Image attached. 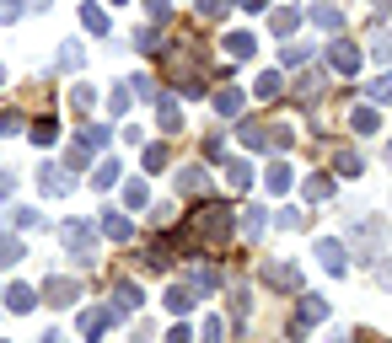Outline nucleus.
I'll return each instance as SVG.
<instances>
[{
  "instance_id": "obj_41",
  "label": "nucleus",
  "mask_w": 392,
  "mask_h": 343,
  "mask_svg": "<svg viewBox=\"0 0 392 343\" xmlns=\"http://www.w3.org/2000/svg\"><path fill=\"white\" fill-rule=\"evenodd\" d=\"M231 0H199V17H226Z\"/></svg>"
},
{
  "instance_id": "obj_26",
  "label": "nucleus",
  "mask_w": 392,
  "mask_h": 343,
  "mask_svg": "<svg viewBox=\"0 0 392 343\" xmlns=\"http://www.w3.org/2000/svg\"><path fill=\"white\" fill-rule=\"evenodd\" d=\"M242 145L248 150H269V129L264 123H242Z\"/></svg>"
},
{
  "instance_id": "obj_33",
  "label": "nucleus",
  "mask_w": 392,
  "mask_h": 343,
  "mask_svg": "<svg viewBox=\"0 0 392 343\" xmlns=\"http://www.w3.org/2000/svg\"><path fill=\"white\" fill-rule=\"evenodd\" d=\"M264 182L274 188V193H285V188H290V166H285V161H274V166H269V177H264Z\"/></svg>"
},
{
  "instance_id": "obj_30",
  "label": "nucleus",
  "mask_w": 392,
  "mask_h": 343,
  "mask_svg": "<svg viewBox=\"0 0 392 343\" xmlns=\"http://www.w3.org/2000/svg\"><path fill=\"white\" fill-rule=\"evenodd\" d=\"M86 161H92V145H81V140H76L70 150H65V166H70V172H81Z\"/></svg>"
},
{
  "instance_id": "obj_18",
  "label": "nucleus",
  "mask_w": 392,
  "mask_h": 343,
  "mask_svg": "<svg viewBox=\"0 0 392 343\" xmlns=\"http://www.w3.org/2000/svg\"><path fill=\"white\" fill-rule=\"evenodd\" d=\"M135 306H140V290H135V284H113V311H135Z\"/></svg>"
},
{
  "instance_id": "obj_40",
  "label": "nucleus",
  "mask_w": 392,
  "mask_h": 343,
  "mask_svg": "<svg viewBox=\"0 0 392 343\" xmlns=\"http://www.w3.org/2000/svg\"><path fill=\"white\" fill-rule=\"evenodd\" d=\"M70 102H76V107H81V113H86V107L97 102V91H92V86H76V91H70Z\"/></svg>"
},
{
  "instance_id": "obj_9",
  "label": "nucleus",
  "mask_w": 392,
  "mask_h": 343,
  "mask_svg": "<svg viewBox=\"0 0 392 343\" xmlns=\"http://www.w3.org/2000/svg\"><path fill=\"white\" fill-rule=\"evenodd\" d=\"M317 258H323L328 274H344V268H350V258H344V247H339V242H317Z\"/></svg>"
},
{
  "instance_id": "obj_6",
  "label": "nucleus",
  "mask_w": 392,
  "mask_h": 343,
  "mask_svg": "<svg viewBox=\"0 0 392 343\" xmlns=\"http://www.w3.org/2000/svg\"><path fill=\"white\" fill-rule=\"evenodd\" d=\"M328 64L350 76V70H360V49H355V43H333V49H328Z\"/></svg>"
},
{
  "instance_id": "obj_27",
  "label": "nucleus",
  "mask_w": 392,
  "mask_h": 343,
  "mask_svg": "<svg viewBox=\"0 0 392 343\" xmlns=\"http://www.w3.org/2000/svg\"><path fill=\"white\" fill-rule=\"evenodd\" d=\"M248 172H253L248 161H226V182H231V193H242V188H248V182H253Z\"/></svg>"
},
{
  "instance_id": "obj_20",
  "label": "nucleus",
  "mask_w": 392,
  "mask_h": 343,
  "mask_svg": "<svg viewBox=\"0 0 392 343\" xmlns=\"http://www.w3.org/2000/svg\"><path fill=\"white\" fill-rule=\"evenodd\" d=\"M323 86H328V70H307V76H301V97L317 102V97H323Z\"/></svg>"
},
{
  "instance_id": "obj_46",
  "label": "nucleus",
  "mask_w": 392,
  "mask_h": 343,
  "mask_svg": "<svg viewBox=\"0 0 392 343\" xmlns=\"http://www.w3.org/2000/svg\"><path fill=\"white\" fill-rule=\"evenodd\" d=\"M301 225V209H280V231H296Z\"/></svg>"
},
{
  "instance_id": "obj_14",
  "label": "nucleus",
  "mask_w": 392,
  "mask_h": 343,
  "mask_svg": "<svg viewBox=\"0 0 392 343\" xmlns=\"http://www.w3.org/2000/svg\"><path fill=\"white\" fill-rule=\"evenodd\" d=\"M333 172H339V177H360V172H366V161H360L355 150H333Z\"/></svg>"
},
{
  "instance_id": "obj_1",
  "label": "nucleus",
  "mask_w": 392,
  "mask_h": 343,
  "mask_svg": "<svg viewBox=\"0 0 392 343\" xmlns=\"http://www.w3.org/2000/svg\"><path fill=\"white\" fill-rule=\"evenodd\" d=\"M194 236H205V242H226V236H231V209H226V204H205V209L194 215Z\"/></svg>"
},
{
  "instance_id": "obj_4",
  "label": "nucleus",
  "mask_w": 392,
  "mask_h": 343,
  "mask_svg": "<svg viewBox=\"0 0 392 343\" xmlns=\"http://www.w3.org/2000/svg\"><path fill=\"white\" fill-rule=\"evenodd\" d=\"M264 284L269 290H301V268H296V263H269Z\"/></svg>"
},
{
  "instance_id": "obj_11",
  "label": "nucleus",
  "mask_w": 392,
  "mask_h": 343,
  "mask_svg": "<svg viewBox=\"0 0 392 343\" xmlns=\"http://www.w3.org/2000/svg\"><path fill=\"white\" fill-rule=\"evenodd\" d=\"M22 258H27V247H22L11 231H0V268H17Z\"/></svg>"
},
{
  "instance_id": "obj_44",
  "label": "nucleus",
  "mask_w": 392,
  "mask_h": 343,
  "mask_svg": "<svg viewBox=\"0 0 392 343\" xmlns=\"http://www.w3.org/2000/svg\"><path fill=\"white\" fill-rule=\"evenodd\" d=\"M22 17V0H0V21H17Z\"/></svg>"
},
{
  "instance_id": "obj_35",
  "label": "nucleus",
  "mask_w": 392,
  "mask_h": 343,
  "mask_svg": "<svg viewBox=\"0 0 392 343\" xmlns=\"http://www.w3.org/2000/svg\"><path fill=\"white\" fill-rule=\"evenodd\" d=\"M129 86H135V91H140L145 102H156V97H162V86L151 81V76H135V81H129Z\"/></svg>"
},
{
  "instance_id": "obj_53",
  "label": "nucleus",
  "mask_w": 392,
  "mask_h": 343,
  "mask_svg": "<svg viewBox=\"0 0 392 343\" xmlns=\"http://www.w3.org/2000/svg\"><path fill=\"white\" fill-rule=\"evenodd\" d=\"M0 86H6V70H0Z\"/></svg>"
},
{
  "instance_id": "obj_13",
  "label": "nucleus",
  "mask_w": 392,
  "mask_h": 343,
  "mask_svg": "<svg viewBox=\"0 0 392 343\" xmlns=\"http://www.w3.org/2000/svg\"><path fill=\"white\" fill-rule=\"evenodd\" d=\"M312 21H317L323 33H339V27H344V11H339V6H312Z\"/></svg>"
},
{
  "instance_id": "obj_21",
  "label": "nucleus",
  "mask_w": 392,
  "mask_h": 343,
  "mask_svg": "<svg viewBox=\"0 0 392 343\" xmlns=\"http://www.w3.org/2000/svg\"><path fill=\"white\" fill-rule=\"evenodd\" d=\"M113 182H119V161H113V156H103V166L92 172V188L103 193V188H113Z\"/></svg>"
},
{
  "instance_id": "obj_38",
  "label": "nucleus",
  "mask_w": 392,
  "mask_h": 343,
  "mask_svg": "<svg viewBox=\"0 0 392 343\" xmlns=\"http://www.w3.org/2000/svg\"><path fill=\"white\" fill-rule=\"evenodd\" d=\"M371 97L376 102H392V76H376V81H371Z\"/></svg>"
},
{
  "instance_id": "obj_12",
  "label": "nucleus",
  "mask_w": 392,
  "mask_h": 343,
  "mask_svg": "<svg viewBox=\"0 0 392 343\" xmlns=\"http://www.w3.org/2000/svg\"><path fill=\"white\" fill-rule=\"evenodd\" d=\"M210 177H205V166H183L178 172V193H205Z\"/></svg>"
},
{
  "instance_id": "obj_51",
  "label": "nucleus",
  "mask_w": 392,
  "mask_h": 343,
  "mask_svg": "<svg viewBox=\"0 0 392 343\" xmlns=\"http://www.w3.org/2000/svg\"><path fill=\"white\" fill-rule=\"evenodd\" d=\"M242 6H248V11H264V6H269V0H242Z\"/></svg>"
},
{
  "instance_id": "obj_47",
  "label": "nucleus",
  "mask_w": 392,
  "mask_h": 343,
  "mask_svg": "<svg viewBox=\"0 0 392 343\" xmlns=\"http://www.w3.org/2000/svg\"><path fill=\"white\" fill-rule=\"evenodd\" d=\"M221 333H226V327H221V317H210V322H205V343H221Z\"/></svg>"
},
{
  "instance_id": "obj_7",
  "label": "nucleus",
  "mask_w": 392,
  "mask_h": 343,
  "mask_svg": "<svg viewBox=\"0 0 392 343\" xmlns=\"http://www.w3.org/2000/svg\"><path fill=\"white\" fill-rule=\"evenodd\" d=\"M97 231H108L113 242H129V236H135V225H129L124 215H119V209H103V220H97Z\"/></svg>"
},
{
  "instance_id": "obj_22",
  "label": "nucleus",
  "mask_w": 392,
  "mask_h": 343,
  "mask_svg": "<svg viewBox=\"0 0 392 343\" xmlns=\"http://www.w3.org/2000/svg\"><path fill=\"white\" fill-rule=\"evenodd\" d=\"M307 199H312V204L333 199V177H323V172H312V177H307Z\"/></svg>"
},
{
  "instance_id": "obj_39",
  "label": "nucleus",
  "mask_w": 392,
  "mask_h": 343,
  "mask_svg": "<svg viewBox=\"0 0 392 343\" xmlns=\"http://www.w3.org/2000/svg\"><path fill=\"white\" fill-rule=\"evenodd\" d=\"M33 140H38V145H54V140H60V129H54V123L43 118V123H38V129H33Z\"/></svg>"
},
{
  "instance_id": "obj_10",
  "label": "nucleus",
  "mask_w": 392,
  "mask_h": 343,
  "mask_svg": "<svg viewBox=\"0 0 392 343\" xmlns=\"http://www.w3.org/2000/svg\"><path fill=\"white\" fill-rule=\"evenodd\" d=\"M38 172H43V193H49V199H60V193H70V177H65V172H60V166H38Z\"/></svg>"
},
{
  "instance_id": "obj_19",
  "label": "nucleus",
  "mask_w": 392,
  "mask_h": 343,
  "mask_svg": "<svg viewBox=\"0 0 392 343\" xmlns=\"http://www.w3.org/2000/svg\"><path fill=\"white\" fill-rule=\"evenodd\" d=\"M81 21H86V33H103V38H108V11H103V6H92V0H86V6H81Z\"/></svg>"
},
{
  "instance_id": "obj_36",
  "label": "nucleus",
  "mask_w": 392,
  "mask_h": 343,
  "mask_svg": "<svg viewBox=\"0 0 392 343\" xmlns=\"http://www.w3.org/2000/svg\"><path fill=\"white\" fill-rule=\"evenodd\" d=\"M145 166L162 172V166H167V145H145Z\"/></svg>"
},
{
  "instance_id": "obj_8",
  "label": "nucleus",
  "mask_w": 392,
  "mask_h": 343,
  "mask_svg": "<svg viewBox=\"0 0 392 343\" xmlns=\"http://www.w3.org/2000/svg\"><path fill=\"white\" fill-rule=\"evenodd\" d=\"M156 123H162V134H178V123H183L178 97H156Z\"/></svg>"
},
{
  "instance_id": "obj_49",
  "label": "nucleus",
  "mask_w": 392,
  "mask_h": 343,
  "mask_svg": "<svg viewBox=\"0 0 392 343\" xmlns=\"http://www.w3.org/2000/svg\"><path fill=\"white\" fill-rule=\"evenodd\" d=\"M11 188H17V182H11V172H0V199H6Z\"/></svg>"
},
{
  "instance_id": "obj_17",
  "label": "nucleus",
  "mask_w": 392,
  "mask_h": 343,
  "mask_svg": "<svg viewBox=\"0 0 392 343\" xmlns=\"http://www.w3.org/2000/svg\"><path fill=\"white\" fill-rule=\"evenodd\" d=\"M323 317H328V301H323V295H307V301H301V317H296V322L307 327V322H323Z\"/></svg>"
},
{
  "instance_id": "obj_24",
  "label": "nucleus",
  "mask_w": 392,
  "mask_h": 343,
  "mask_svg": "<svg viewBox=\"0 0 392 343\" xmlns=\"http://www.w3.org/2000/svg\"><path fill=\"white\" fill-rule=\"evenodd\" d=\"M226 54H231V60H253V33H231Z\"/></svg>"
},
{
  "instance_id": "obj_5",
  "label": "nucleus",
  "mask_w": 392,
  "mask_h": 343,
  "mask_svg": "<svg viewBox=\"0 0 392 343\" xmlns=\"http://www.w3.org/2000/svg\"><path fill=\"white\" fill-rule=\"evenodd\" d=\"M76 295H81V284H76V279H60V274L43 284V301H49V306H70Z\"/></svg>"
},
{
  "instance_id": "obj_25",
  "label": "nucleus",
  "mask_w": 392,
  "mask_h": 343,
  "mask_svg": "<svg viewBox=\"0 0 392 343\" xmlns=\"http://www.w3.org/2000/svg\"><path fill=\"white\" fill-rule=\"evenodd\" d=\"M350 129H355V134H376V107H355Z\"/></svg>"
},
{
  "instance_id": "obj_2",
  "label": "nucleus",
  "mask_w": 392,
  "mask_h": 343,
  "mask_svg": "<svg viewBox=\"0 0 392 343\" xmlns=\"http://www.w3.org/2000/svg\"><path fill=\"white\" fill-rule=\"evenodd\" d=\"M350 242L360 247V263H376L371 252L387 242V220H376V215H371V220H355V225H350Z\"/></svg>"
},
{
  "instance_id": "obj_15",
  "label": "nucleus",
  "mask_w": 392,
  "mask_h": 343,
  "mask_svg": "<svg viewBox=\"0 0 392 343\" xmlns=\"http://www.w3.org/2000/svg\"><path fill=\"white\" fill-rule=\"evenodd\" d=\"M113 317H119V311H86V317H81V333H86V338H103V327L113 322Z\"/></svg>"
},
{
  "instance_id": "obj_34",
  "label": "nucleus",
  "mask_w": 392,
  "mask_h": 343,
  "mask_svg": "<svg viewBox=\"0 0 392 343\" xmlns=\"http://www.w3.org/2000/svg\"><path fill=\"white\" fill-rule=\"evenodd\" d=\"M135 49H140V54H162V38H156L151 27H140V33H135Z\"/></svg>"
},
{
  "instance_id": "obj_3",
  "label": "nucleus",
  "mask_w": 392,
  "mask_h": 343,
  "mask_svg": "<svg viewBox=\"0 0 392 343\" xmlns=\"http://www.w3.org/2000/svg\"><path fill=\"white\" fill-rule=\"evenodd\" d=\"M60 242L76 252V263H92V242H97V231H92L86 220H65L60 225Z\"/></svg>"
},
{
  "instance_id": "obj_37",
  "label": "nucleus",
  "mask_w": 392,
  "mask_h": 343,
  "mask_svg": "<svg viewBox=\"0 0 392 343\" xmlns=\"http://www.w3.org/2000/svg\"><path fill=\"white\" fill-rule=\"evenodd\" d=\"M11 225H17V231H33V225H38V209H11Z\"/></svg>"
},
{
  "instance_id": "obj_52",
  "label": "nucleus",
  "mask_w": 392,
  "mask_h": 343,
  "mask_svg": "<svg viewBox=\"0 0 392 343\" xmlns=\"http://www.w3.org/2000/svg\"><path fill=\"white\" fill-rule=\"evenodd\" d=\"M43 343H65V333H43Z\"/></svg>"
},
{
  "instance_id": "obj_45",
  "label": "nucleus",
  "mask_w": 392,
  "mask_h": 343,
  "mask_svg": "<svg viewBox=\"0 0 392 343\" xmlns=\"http://www.w3.org/2000/svg\"><path fill=\"white\" fill-rule=\"evenodd\" d=\"M145 11H151V21H167V11H172V6H167V0H145Z\"/></svg>"
},
{
  "instance_id": "obj_28",
  "label": "nucleus",
  "mask_w": 392,
  "mask_h": 343,
  "mask_svg": "<svg viewBox=\"0 0 392 343\" xmlns=\"http://www.w3.org/2000/svg\"><path fill=\"white\" fill-rule=\"evenodd\" d=\"M280 91H285V76H280V70H264V76H258V97H280Z\"/></svg>"
},
{
  "instance_id": "obj_42",
  "label": "nucleus",
  "mask_w": 392,
  "mask_h": 343,
  "mask_svg": "<svg viewBox=\"0 0 392 343\" xmlns=\"http://www.w3.org/2000/svg\"><path fill=\"white\" fill-rule=\"evenodd\" d=\"M22 129V113H11V107H6V113H0V134H17Z\"/></svg>"
},
{
  "instance_id": "obj_31",
  "label": "nucleus",
  "mask_w": 392,
  "mask_h": 343,
  "mask_svg": "<svg viewBox=\"0 0 392 343\" xmlns=\"http://www.w3.org/2000/svg\"><path fill=\"white\" fill-rule=\"evenodd\" d=\"M215 113H242V91H215Z\"/></svg>"
},
{
  "instance_id": "obj_29",
  "label": "nucleus",
  "mask_w": 392,
  "mask_h": 343,
  "mask_svg": "<svg viewBox=\"0 0 392 343\" xmlns=\"http://www.w3.org/2000/svg\"><path fill=\"white\" fill-rule=\"evenodd\" d=\"M194 301H199V295H194L188 284H172V290H167V306H172V311H188Z\"/></svg>"
},
{
  "instance_id": "obj_43",
  "label": "nucleus",
  "mask_w": 392,
  "mask_h": 343,
  "mask_svg": "<svg viewBox=\"0 0 392 343\" xmlns=\"http://www.w3.org/2000/svg\"><path fill=\"white\" fill-rule=\"evenodd\" d=\"M124 199H129V209H140V204H145V182H129Z\"/></svg>"
},
{
  "instance_id": "obj_50",
  "label": "nucleus",
  "mask_w": 392,
  "mask_h": 343,
  "mask_svg": "<svg viewBox=\"0 0 392 343\" xmlns=\"http://www.w3.org/2000/svg\"><path fill=\"white\" fill-rule=\"evenodd\" d=\"M382 284H387V290H392V263H382Z\"/></svg>"
},
{
  "instance_id": "obj_48",
  "label": "nucleus",
  "mask_w": 392,
  "mask_h": 343,
  "mask_svg": "<svg viewBox=\"0 0 392 343\" xmlns=\"http://www.w3.org/2000/svg\"><path fill=\"white\" fill-rule=\"evenodd\" d=\"M376 60H382V64H392V38H376Z\"/></svg>"
},
{
  "instance_id": "obj_32",
  "label": "nucleus",
  "mask_w": 392,
  "mask_h": 343,
  "mask_svg": "<svg viewBox=\"0 0 392 343\" xmlns=\"http://www.w3.org/2000/svg\"><path fill=\"white\" fill-rule=\"evenodd\" d=\"M258 231H264V209L248 204V209H242V236H258Z\"/></svg>"
},
{
  "instance_id": "obj_16",
  "label": "nucleus",
  "mask_w": 392,
  "mask_h": 343,
  "mask_svg": "<svg viewBox=\"0 0 392 343\" xmlns=\"http://www.w3.org/2000/svg\"><path fill=\"white\" fill-rule=\"evenodd\" d=\"M6 306H11V311H33V306H38V295H33L27 284H11V290H6Z\"/></svg>"
},
{
  "instance_id": "obj_23",
  "label": "nucleus",
  "mask_w": 392,
  "mask_h": 343,
  "mask_svg": "<svg viewBox=\"0 0 392 343\" xmlns=\"http://www.w3.org/2000/svg\"><path fill=\"white\" fill-rule=\"evenodd\" d=\"M274 33H280V38H285V33H296V21H301V11H296V6H280V11H274Z\"/></svg>"
}]
</instances>
